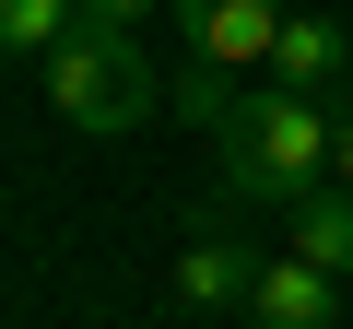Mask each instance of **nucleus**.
I'll return each instance as SVG.
<instances>
[{
	"instance_id": "obj_1",
	"label": "nucleus",
	"mask_w": 353,
	"mask_h": 329,
	"mask_svg": "<svg viewBox=\"0 0 353 329\" xmlns=\"http://www.w3.org/2000/svg\"><path fill=\"white\" fill-rule=\"evenodd\" d=\"M330 153H341V118H330L318 94H294V83H259V94L224 118V189L294 212L306 189H330Z\"/></svg>"
},
{
	"instance_id": "obj_2",
	"label": "nucleus",
	"mask_w": 353,
	"mask_h": 329,
	"mask_svg": "<svg viewBox=\"0 0 353 329\" xmlns=\"http://www.w3.org/2000/svg\"><path fill=\"white\" fill-rule=\"evenodd\" d=\"M48 106H59L71 129L118 141V129H141V118L165 106V83H153L141 36H118V24H71V47L48 59Z\"/></svg>"
},
{
	"instance_id": "obj_3",
	"label": "nucleus",
	"mask_w": 353,
	"mask_h": 329,
	"mask_svg": "<svg viewBox=\"0 0 353 329\" xmlns=\"http://www.w3.org/2000/svg\"><path fill=\"white\" fill-rule=\"evenodd\" d=\"M271 36H283V0H176V47L212 71H271Z\"/></svg>"
},
{
	"instance_id": "obj_4",
	"label": "nucleus",
	"mask_w": 353,
	"mask_h": 329,
	"mask_svg": "<svg viewBox=\"0 0 353 329\" xmlns=\"http://www.w3.org/2000/svg\"><path fill=\"white\" fill-rule=\"evenodd\" d=\"M341 71H353V24L341 12H283V36H271V83H294V94H341Z\"/></svg>"
},
{
	"instance_id": "obj_5",
	"label": "nucleus",
	"mask_w": 353,
	"mask_h": 329,
	"mask_svg": "<svg viewBox=\"0 0 353 329\" xmlns=\"http://www.w3.org/2000/svg\"><path fill=\"white\" fill-rule=\"evenodd\" d=\"M248 317L259 329H341V282L318 270V259H259V294H248Z\"/></svg>"
},
{
	"instance_id": "obj_6",
	"label": "nucleus",
	"mask_w": 353,
	"mask_h": 329,
	"mask_svg": "<svg viewBox=\"0 0 353 329\" xmlns=\"http://www.w3.org/2000/svg\"><path fill=\"white\" fill-rule=\"evenodd\" d=\"M189 317H212V306H248L259 294V247L248 235H189V259H176V282H165Z\"/></svg>"
},
{
	"instance_id": "obj_7",
	"label": "nucleus",
	"mask_w": 353,
	"mask_h": 329,
	"mask_svg": "<svg viewBox=\"0 0 353 329\" xmlns=\"http://www.w3.org/2000/svg\"><path fill=\"white\" fill-rule=\"evenodd\" d=\"M283 247H294V259H318L330 282H353V189H341V177H330V189H306V200L283 212Z\"/></svg>"
},
{
	"instance_id": "obj_8",
	"label": "nucleus",
	"mask_w": 353,
	"mask_h": 329,
	"mask_svg": "<svg viewBox=\"0 0 353 329\" xmlns=\"http://www.w3.org/2000/svg\"><path fill=\"white\" fill-rule=\"evenodd\" d=\"M71 24H83V0H0V47L12 59H59Z\"/></svg>"
},
{
	"instance_id": "obj_9",
	"label": "nucleus",
	"mask_w": 353,
	"mask_h": 329,
	"mask_svg": "<svg viewBox=\"0 0 353 329\" xmlns=\"http://www.w3.org/2000/svg\"><path fill=\"white\" fill-rule=\"evenodd\" d=\"M236 106H248V94H236V83H224V71H212V59H201V71H189V83H176V118H201V129H224V118H236Z\"/></svg>"
},
{
	"instance_id": "obj_10",
	"label": "nucleus",
	"mask_w": 353,
	"mask_h": 329,
	"mask_svg": "<svg viewBox=\"0 0 353 329\" xmlns=\"http://www.w3.org/2000/svg\"><path fill=\"white\" fill-rule=\"evenodd\" d=\"M141 12H176V0H83V24H118V36H141Z\"/></svg>"
},
{
	"instance_id": "obj_11",
	"label": "nucleus",
	"mask_w": 353,
	"mask_h": 329,
	"mask_svg": "<svg viewBox=\"0 0 353 329\" xmlns=\"http://www.w3.org/2000/svg\"><path fill=\"white\" fill-rule=\"evenodd\" d=\"M330 177H341V189H353V118H341V153H330Z\"/></svg>"
}]
</instances>
